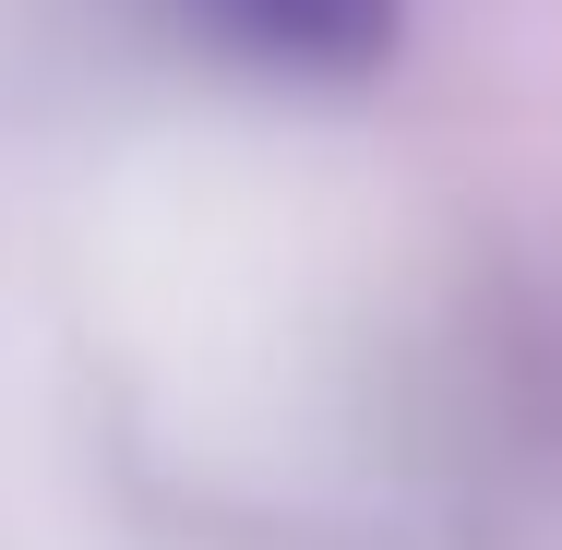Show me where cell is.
<instances>
[{
    "label": "cell",
    "mask_w": 562,
    "mask_h": 550,
    "mask_svg": "<svg viewBox=\"0 0 562 550\" xmlns=\"http://www.w3.org/2000/svg\"><path fill=\"white\" fill-rule=\"evenodd\" d=\"M180 24L216 60H251L276 85H359L395 60L407 0H180Z\"/></svg>",
    "instance_id": "6da1fadb"
}]
</instances>
